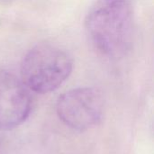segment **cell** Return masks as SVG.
<instances>
[{"label": "cell", "instance_id": "obj_3", "mask_svg": "<svg viewBox=\"0 0 154 154\" xmlns=\"http://www.w3.org/2000/svg\"><path fill=\"white\" fill-rule=\"evenodd\" d=\"M104 102L98 90L77 88L62 94L57 101V114L69 127L84 131L97 125L103 115Z\"/></svg>", "mask_w": 154, "mask_h": 154}, {"label": "cell", "instance_id": "obj_1", "mask_svg": "<svg viewBox=\"0 0 154 154\" xmlns=\"http://www.w3.org/2000/svg\"><path fill=\"white\" fill-rule=\"evenodd\" d=\"M85 28L94 47L104 56L118 59L132 49L134 16L126 0H98L89 9Z\"/></svg>", "mask_w": 154, "mask_h": 154}, {"label": "cell", "instance_id": "obj_2", "mask_svg": "<svg viewBox=\"0 0 154 154\" xmlns=\"http://www.w3.org/2000/svg\"><path fill=\"white\" fill-rule=\"evenodd\" d=\"M72 68V59L64 50L51 43H40L24 54L21 62V80L27 88L46 94L61 86Z\"/></svg>", "mask_w": 154, "mask_h": 154}, {"label": "cell", "instance_id": "obj_4", "mask_svg": "<svg viewBox=\"0 0 154 154\" xmlns=\"http://www.w3.org/2000/svg\"><path fill=\"white\" fill-rule=\"evenodd\" d=\"M31 96L26 86L14 74L0 69V129L19 126L29 116Z\"/></svg>", "mask_w": 154, "mask_h": 154}]
</instances>
